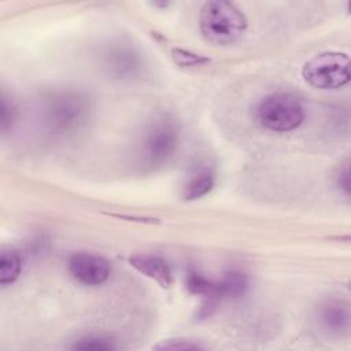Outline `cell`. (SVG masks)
<instances>
[{"label":"cell","instance_id":"1","mask_svg":"<svg viewBox=\"0 0 351 351\" xmlns=\"http://www.w3.org/2000/svg\"><path fill=\"white\" fill-rule=\"evenodd\" d=\"M199 25L207 41L215 45H228L244 34L247 18L233 3L207 1L200 8Z\"/></svg>","mask_w":351,"mask_h":351},{"label":"cell","instance_id":"2","mask_svg":"<svg viewBox=\"0 0 351 351\" xmlns=\"http://www.w3.org/2000/svg\"><path fill=\"white\" fill-rule=\"evenodd\" d=\"M304 81L317 89H337L350 81V59L344 52H322L302 69Z\"/></svg>","mask_w":351,"mask_h":351},{"label":"cell","instance_id":"3","mask_svg":"<svg viewBox=\"0 0 351 351\" xmlns=\"http://www.w3.org/2000/svg\"><path fill=\"white\" fill-rule=\"evenodd\" d=\"M259 123L274 132H289L296 129L304 118L303 107L289 93H273L261 100L256 107Z\"/></svg>","mask_w":351,"mask_h":351},{"label":"cell","instance_id":"4","mask_svg":"<svg viewBox=\"0 0 351 351\" xmlns=\"http://www.w3.org/2000/svg\"><path fill=\"white\" fill-rule=\"evenodd\" d=\"M180 129L174 119L160 117L147 129L143 138V162L151 167L166 163L176 152Z\"/></svg>","mask_w":351,"mask_h":351},{"label":"cell","instance_id":"5","mask_svg":"<svg viewBox=\"0 0 351 351\" xmlns=\"http://www.w3.org/2000/svg\"><path fill=\"white\" fill-rule=\"evenodd\" d=\"M88 101L73 92L59 93L49 99L44 108L47 125L55 132H69L77 128L85 118Z\"/></svg>","mask_w":351,"mask_h":351},{"label":"cell","instance_id":"6","mask_svg":"<svg viewBox=\"0 0 351 351\" xmlns=\"http://www.w3.org/2000/svg\"><path fill=\"white\" fill-rule=\"evenodd\" d=\"M69 271L81 284L100 285L108 278L111 267L108 261L100 255L77 252L69 259Z\"/></svg>","mask_w":351,"mask_h":351},{"label":"cell","instance_id":"7","mask_svg":"<svg viewBox=\"0 0 351 351\" xmlns=\"http://www.w3.org/2000/svg\"><path fill=\"white\" fill-rule=\"evenodd\" d=\"M129 263L141 274L156 281L163 288H169L173 282V276L169 265L156 255L137 254L129 258Z\"/></svg>","mask_w":351,"mask_h":351},{"label":"cell","instance_id":"8","mask_svg":"<svg viewBox=\"0 0 351 351\" xmlns=\"http://www.w3.org/2000/svg\"><path fill=\"white\" fill-rule=\"evenodd\" d=\"M319 319L328 330L340 333L348 328L350 313L346 304L339 300H332L321 308Z\"/></svg>","mask_w":351,"mask_h":351},{"label":"cell","instance_id":"9","mask_svg":"<svg viewBox=\"0 0 351 351\" xmlns=\"http://www.w3.org/2000/svg\"><path fill=\"white\" fill-rule=\"evenodd\" d=\"M22 259L16 250L3 248L0 252V284L3 287L15 282L21 274Z\"/></svg>","mask_w":351,"mask_h":351},{"label":"cell","instance_id":"10","mask_svg":"<svg viewBox=\"0 0 351 351\" xmlns=\"http://www.w3.org/2000/svg\"><path fill=\"white\" fill-rule=\"evenodd\" d=\"M248 287V280L244 273L229 271L219 281H217V289L219 298H236L245 292Z\"/></svg>","mask_w":351,"mask_h":351},{"label":"cell","instance_id":"11","mask_svg":"<svg viewBox=\"0 0 351 351\" xmlns=\"http://www.w3.org/2000/svg\"><path fill=\"white\" fill-rule=\"evenodd\" d=\"M214 186V176L208 171H202L192 177L184 189L185 200H196L206 196Z\"/></svg>","mask_w":351,"mask_h":351},{"label":"cell","instance_id":"12","mask_svg":"<svg viewBox=\"0 0 351 351\" xmlns=\"http://www.w3.org/2000/svg\"><path fill=\"white\" fill-rule=\"evenodd\" d=\"M73 350H82V351H108L114 350L115 346L111 341V339L104 337V336H97V335H90L81 337L77 340L73 346Z\"/></svg>","mask_w":351,"mask_h":351},{"label":"cell","instance_id":"13","mask_svg":"<svg viewBox=\"0 0 351 351\" xmlns=\"http://www.w3.org/2000/svg\"><path fill=\"white\" fill-rule=\"evenodd\" d=\"M173 59L177 64L180 66H202V64H206L208 63L210 60L199 53H193V52H189V51H185V49H180V48H176L173 49Z\"/></svg>","mask_w":351,"mask_h":351},{"label":"cell","instance_id":"14","mask_svg":"<svg viewBox=\"0 0 351 351\" xmlns=\"http://www.w3.org/2000/svg\"><path fill=\"white\" fill-rule=\"evenodd\" d=\"M155 350H200L204 348L200 343L188 339H169L154 347Z\"/></svg>","mask_w":351,"mask_h":351},{"label":"cell","instance_id":"15","mask_svg":"<svg viewBox=\"0 0 351 351\" xmlns=\"http://www.w3.org/2000/svg\"><path fill=\"white\" fill-rule=\"evenodd\" d=\"M14 112H15V110L12 107V103H8L7 97L3 96V99H1V129H3V132H5L12 125Z\"/></svg>","mask_w":351,"mask_h":351},{"label":"cell","instance_id":"16","mask_svg":"<svg viewBox=\"0 0 351 351\" xmlns=\"http://www.w3.org/2000/svg\"><path fill=\"white\" fill-rule=\"evenodd\" d=\"M337 184H339V186H340L346 193L350 192V169H348V165H346V166L340 170V173H339V176H337Z\"/></svg>","mask_w":351,"mask_h":351}]
</instances>
